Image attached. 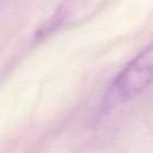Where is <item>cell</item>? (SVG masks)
Returning <instances> with one entry per match:
<instances>
[{"instance_id": "cell-1", "label": "cell", "mask_w": 153, "mask_h": 153, "mask_svg": "<svg viewBox=\"0 0 153 153\" xmlns=\"http://www.w3.org/2000/svg\"><path fill=\"white\" fill-rule=\"evenodd\" d=\"M153 82V43L139 53L116 75L108 93L106 102L116 104L141 93Z\"/></svg>"}]
</instances>
